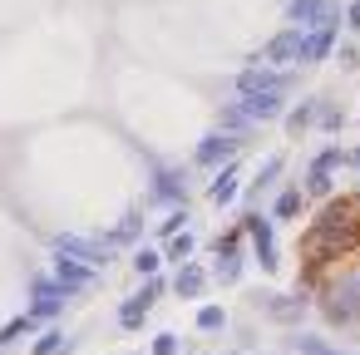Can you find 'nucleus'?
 <instances>
[{"instance_id":"nucleus-1","label":"nucleus","mask_w":360,"mask_h":355,"mask_svg":"<svg viewBox=\"0 0 360 355\" xmlns=\"http://www.w3.org/2000/svg\"><path fill=\"white\" fill-rule=\"evenodd\" d=\"M360 247V202L355 198H330L321 207V217L311 222V232L301 237V252L311 262H330Z\"/></svg>"},{"instance_id":"nucleus-2","label":"nucleus","mask_w":360,"mask_h":355,"mask_svg":"<svg viewBox=\"0 0 360 355\" xmlns=\"http://www.w3.org/2000/svg\"><path fill=\"white\" fill-rule=\"evenodd\" d=\"M232 89H237L242 99H252V94H291V75H286V70H266V65H247V70L232 79Z\"/></svg>"},{"instance_id":"nucleus-3","label":"nucleus","mask_w":360,"mask_h":355,"mask_svg":"<svg viewBox=\"0 0 360 355\" xmlns=\"http://www.w3.org/2000/svg\"><path fill=\"white\" fill-rule=\"evenodd\" d=\"M237 148H242V138L237 134H207V138H198V148H193V163L198 168H227V163H237Z\"/></svg>"},{"instance_id":"nucleus-4","label":"nucleus","mask_w":360,"mask_h":355,"mask_svg":"<svg viewBox=\"0 0 360 355\" xmlns=\"http://www.w3.org/2000/svg\"><path fill=\"white\" fill-rule=\"evenodd\" d=\"M148 198L153 202H168V207H188V178H183V168H153V178H148Z\"/></svg>"},{"instance_id":"nucleus-5","label":"nucleus","mask_w":360,"mask_h":355,"mask_svg":"<svg viewBox=\"0 0 360 355\" xmlns=\"http://www.w3.org/2000/svg\"><path fill=\"white\" fill-rule=\"evenodd\" d=\"M55 252L60 257H75V262H89V266H104L109 262V242H94V237H79V232H60L55 237Z\"/></svg>"},{"instance_id":"nucleus-6","label":"nucleus","mask_w":360,"mask_h":355,"mask_svg":"<svg viewBox=\"0 0 360 355\" xmlns=\"http://www.w3.org/2000/svg\"><path fill=\"white\" fill-rule=\"evenodd\" d=\"M158 291H163V276H148V281H143V291H139V296H129V301L119 306V321H124L129 330H134V325H143L148 306L158 301Z\"/></svg>"},{"instance_id":"nucleus-7","label":"nucleus","mask_w":360,"mask_h":355,"mask_svg":"<svg viewBox=\"0 0 360 355\" xmlns=\"http://www.w3.org/2000/svg\"><path fill=\"white\" fill-rule=\"evenodd\" d=\"M301 40H306V30H281V35H271L266 40V50H262V60H271V65H296L301 60Z\"/></svg>"},{"instance_id":"nucleus-8","label":"nucleus","mask_w":360,"mask_h":355,"mask_svg":"<svg viewBox=\"0 0 360 355\" xmlns=\"http://www.w3.org/2000/svg\"><path fill=\"white\" fill-rule=\"evenodd\" d=\"M281 168H286V158H281V153L262 158V168H257V178H252V188H247V207H252V212H257V202L276 188V173H281Z\"/></svg>"},{"instance_id":"nucleus-9","label":"nucleus","mask_w":360,"mask_h":355,"mask_svg":"<svg viewBox=\"0 0 360 355\" xmlns=\"http://www.w3.org/2000/svg\"><path fill=\"white\" fill-rule=\"evenodd\" d=\"M247 232H252V247H257V262H262V266H276V242H271V217H262V212H247Z\"/></svg>"},{"instance_id":"nucleus-10","label":"nucleus","mask_w":360,"mask_h":355,"mask_svg":"<svg viewBox=\"0 0 360 355\" xmlns=\"http://www.w3.org/2000/svg\"><path fill=\"white\" fill-rule=\"evenodd\" d=\"M237 193H242V168H237V163L217 168V178L207 183V198H212L217 207H227V202H237Z\"/></svg>"},{"instance_id":"nucleus-11","label":"nucleus","mask_w":360,"mask_h":355,"mask_svg":"<svg viewBox=\"0 0 360 355\" xmlns=\"http://www.w3.org/2000/svg\"><path fill=\"white\" fill-rule=\"evenodd\" d=\"M55 281H60L65 291H79V286L94 281V266H89V262H75V257H55Z\"/></svg>"},{"instance_id":"nucleus-12","label":"nucleus","mask_w":360,"mask_h":355,"mask_svg":"<svg viewBox=\"0 0 360 355\" xmlns=\"http://www.w3.org/2000/svg\"><path fill=\"white\" fill-rule=\"evenodd\" d=\"M242 109H247L252 124H266V119H276L286 109V94H252V99H242Z\"/></svg>"},{"instance_id":"nucleus-13","label":"nucleus","mask_w":360,"mask_h":355,"mask_svg":"<svg viewBox=\"0 0 360 355\" xmlns=\"http://www.w3.org/2000/svg\"><path fill=\"white\" fill-rule=\"evenodd\" d=\"M202 286H207V271H202L198 262H183L178 276H173V291H178V296H202Z\"/></svg>"},{"instance_id":"nucleus-14","label":"nucleus","mask_w":360,"mask_h":355,"mask_svg":"<svg viewBox=\"0 0 360 355\" xmlns=\"http://www.w3.org/2000/svg\"><path fill=\"white\" fill-rule=\"evenodd\" d=\"M60 301H65V286L50 276H35V311L50 316V311H60Z\"/></svg>"},{"instance_id":"nucleus-15","label":"nucleus","mask_w":360,"mask_h":355,"mask_svg":"<svg viewBox=\"0 0 360 355\" xmlns=\"http://www.w3.org/2000/svg\"><path fill=\"white\" fill-rule=\"evenodd\" d=\"M301 202H306V188H286V193L271 202V222H296Z\"/></svg>"},{"instance_id":"nucleus-16","label":"nucleus","mask_w":360,"mask_h":355,"mask_svg":"<svg viewBox=\"0 0 360 355\" xmlns=\"http://www.w3.org/2000/svg\"><path fill=\"white\" fill-rule=\"evenodd\" d=\"M217 124H222V134H237V138L252 129V119H247L242 99H237V104H222V109H217Z\"/></svg>"},{"instance_id":"nucleus-17","label":"nucleus","mask_w":360,"mask_h":355,"mask_svg":"<svg viewBox=\"0 0 360 355\" xmlns=\"http://www.w3.org/2000/svg\"><path fill=\"white\" fill-rule=\"evenodd\" d=\"M316 119H321V99H306L301 109H291V114H286V134L296 138V134H306Z\"/></svg>"},{"instance_id":"nucleus-18","label":"nucleus","mask_w":360,"mask_h":355,"mask_svg":"<svg viewBox=\"0 0 360 355\" xmlns=\"http://www.w3.org/2000/svg\"><path fill=\"white\" fill-rule=\"evenodd\" d=\"M316 15H321V0H291V6H286V20H291L296 30H311Z\"/></svg>"},{"instance_id":"nucleus-19","label":"nucleus","mask_w":360,"mask_h":355,"mask_svg":"<svg viewBox=\"0 0 360 355\" xmlns=\"http://www.w3.org/2000/svg\"><path fill=\"white\" fill-rule=\"evenodd\" d=\"M345 163H350V153L330 143V148H321V153L311 158V173H335V168H345Z\"/></svg>"},{"instance_id":"nucleus-20","label":"nucleus","mask_w":360,"mask_h":355,"mask_svg":"<svg viewBox=\"0 0 360 355\" xmlns=\"http://www.w3.org/2000/svg\"><path fill=\"white\" fill-rule=\"evenodd\" d=\"M139 227H143V217H139V212H129V217H124V222H119V227H114L104 242H109V247H119V242H134V237H139Z\"/></svg>"},{"instance_id":"nucleus-21","label":"nucleus","mask_w":360,"mask_h":355,"mask_svg":"<svg viewBox=\"0 0 360 355\" xmlns=\"http://www.w3.org/2000/svg\"><path fill=\"white\" fill-rule=\"evenodd\" d=\"M266 306H271V316H281V321H296L306 301H301V296H271Z\"/></svg>"},{"instance_id":"nucleus-22","label":"nucleus","mask_w":360,"mask_h":355,"mask_svg":"<svg viewBox=\"0 0 360 355\" xmlns=\"http://www.w3.org/2000/svg\"><path fill=\"white\" fill-rule=\"evenodd\" d=\"M163 257H168V262H178V266H183V262H188V257H193V232H183V237H178V232H173V242H168V252H163Z\"/></svg>"},{"instance_id":"nucleus-23","label":"nucleus","mask_w":360,"mask_h":355,"mask_svg":"<svg viewBox=\"0 0 360 355\" xmlns=\"http://www.w3.org/2000/svg\"><path fill=\"white\" fill-rule=\"evenodd\" d=\"M242 276V257L237 252H217V281H237Z\"/></svg>"},{"instance_id":"nucleus-24","label":"nucleus","mask_w":360,"mask_h":355,"mask_svg":"<svg viewBox=\"0 0 360 355\" xmlns=\"http://www.w3.org/2000/svg\"><path fill=\"white\" fill-rule=\"evenodd\" d=\"M134 271H139V276H153V271H158V252H153V247H139V252H134Z\"/></svg>"},{"instance_id":"nucleus-25","label":"nucleus","mask_w":360,"mask_h":355,"mask_svg":"<svg viewBox=\"0 0 360 355\" xmlns=\"http://www.w3.org/2000/svg\"><path fill=\"white\" fill-rule=\"evenodd\" d=\"M306 198H330V173H306Z\"/></svg>"},{"instance_id":"nucleus-26","label":"nucleus","mask_w":360,"mask_h":355,"mask_svg":"<svg viewBox=\"0 0 360 355\" xmlns=\"http://www.w3.org/2000/svg\"><path fill=\"white\" fill-rule=\"evenodd\" d=\"M198 325H202V330H222V325H227L222 306H202V311H198Z\"/></svg>"},{"instance_id":"nucleus-27","label":"nucleus","mask_w":360,"mask_h":355,"mask_svg":"<svg viewBox=\"0 0 360 355\" xmlns=\"http://www.w3.org/2000/svg\"><path fill=\"white\" fill-rule=\"evenodd\" d=\"M296 345H301L306 355H335V350H330L326 340H316V335H296Z\"/></svg>"},{"instance_id":"nucleus-28","label":"nucleus","mask_w":360,"mask_h":355,"mask_svg":"<svg viewBox=\"0 0 360 355\" xmlns=\"http://www.w3.org/2000/svg\"><path fill=\"white\" fill-rule=\"evenodd\" d=\"M345 119H340V109H330V104H321V129H340Z\"/></svg>"},{"instance_id":"nucleus-29","label":"nucleus","mask_w":360,"mask_h":355,"mask_svg":"<svg viewBox=\"0 0 360 355\" xmlns=\"http://www.w3.org/2000/svg\"><path fill=\"white\" fill-rule=\"evenodd\" d=\"M60 345H65V335H55V330H50V335H45V340H40V345H35V355H55V350H60Z\"/></svg>"},{"instance_id":"nucleus-30","label":"nucleus","mask_w":360,"mask_h":355,"mask_svg":"<svg viewBox=\"0 0 360 355\" xmlns=\"http://www.w3.org/2000/svg\"><path fill=\"white\" fill-rule=\"evenodd\" d=\"M183 217H188V207H173V212L163 217V232H178V222H183Z\"/></svg>"},{"instance_id":"nucleus-31","label":"nucleus","mask_w":360,"mask_h":355,"mask_svg":"<svg viewBox=\"0 0 360 355\" xmlns=\"http://www.w3.org/2000/svg\"><path fill=\"white\" fill-rule=\"evenodd\" d=\"M345 25L360 30V0H350V6H345Z\"/></svg>"},{"instance_id":"nucleus-32","label":"nucleus","mask_w":360,"mask_h":355,"mask_svg":"<svg viewBox=\"0 0 360 355\" xmlns=\"http://www.w3.org/2000/svg\"><path fill=\"white\" fill-rule=\"evenodd\" d=\"M25 330H30V321H11V325H6V335H0V340H15V335H25Z\"/></svg>"},{"instance_id":"nucleus-33","label":"nucleus","mask_w":360,"mask_h":355,"mask_svg":"<svg viewBox=\"0 0 360 355\" xmlns=\"http://www.w3.org/2000/svg\"><path fill=\"white\" fill-rule=\"evenodd\" d=\"M173 350H178V340H173V335H158V345H153V355H173Z\"/></svg>"},{"instance_id":"nucleus-34","label":"nucleus","mask_w":360,"mask_h":355,"mask_svg":"<svg viewBox=\"0 0 360 355\" xmlns=\"http://www.w3.org/2000/svg\"><path fill=\"white\" fill-rule=\"evenodd\" d=\"M350 163H360V148H355V153H350Z\"/></svg>"},{"instance_id":"nucleus-35","label":"nucleus","mask_w":360,"mask_h":355,"mask_svg":"<svg viewBox=\"0 0 360 355\" xmlns=\"http://www.w3.org/2000/svg\"><path fill=\"white\" fill-rule=\"evenodd\" d=\"M355 296H360V276H355Z\"/></svg>"}]
</instances>
